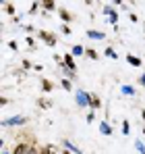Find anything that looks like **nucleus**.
I'll return each mask as SVG.
<instances>
[{"label": "nucleus", "mask_w": 145, "mask_h": 154, "mask_svg": "<svg viewBox=\"0 0 145 154\" xmlns=\"http://www.w3.org/2000/svg\"><path fill=\"white\" fill-rule=\"evenodd\" d=\"M25 150H27V148H25V146H19V148H17V150H15V154H25Z\"/></svg>", "instance_id": "obj_1"}]
</instances>
